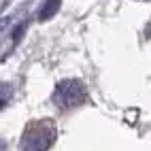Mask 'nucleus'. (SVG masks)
<instances>
[{
  "label": "nucleus",
  "mask_w": 151,
  "mask_h": 151,
  "mask_svg": "<svg viewBox=\"0 0 151 151\" xmlns=\"http://www.w3.org/2000/svg\"><path fill=\"white\" fill-rule=\"evenodd\" d=\"M87 98V89L79 79H64L60 81L53 89V102L60 109H73L85 102Z\"/></svg>",
  "instance_id": "2"
},
{
  "label": "nucleus",
  "mask_w": 151,
  "mask_h": 151,
  "mask_svg": "<svg viewBox=\"0 0 151 151\" xmlns=\"http://www.w3.org/2000/svg\"><path fill=\"white\" fill-rule=\"evenodd\" d=\"M60 4H62V0H47V2L43 4V9L38 11V19H41V22L51 19V17L60 11Z\"/></svg>",
  "instance_id": "3"
},
{
  "label": "nucleus",
  "mask_w": 151,
  "mask_h": 151,
  "mask_svg": "<svg viewBox=\"0 0 151 151\" xmlns=\"http://www.w3.org/2000/svg\"><path fill=\"white\" fill-rule=\"evenodd\" d=\"M55 140V126L49 119H38L32 122L22 138V149L24 151H49V147Z\"/></svg>",
  "instance_id": "1"
},
{
  "label": "nucleus",
  "mask_w": 151,
  "mask_h": 151,
  "mask_svg": "<svg viewBox=\"0 0 151 151\" xmlns=\"http://www.w3.org/2000/svg\"><path fill=\"white\" fill-rule=\"evenodd\" d=\"M13 98V87L9 83H0V109H4Z\"/></svg>",
  "instance_id": "4"
}]
</instances>
